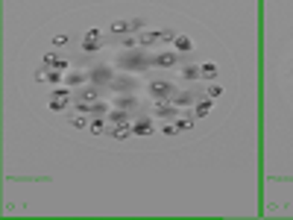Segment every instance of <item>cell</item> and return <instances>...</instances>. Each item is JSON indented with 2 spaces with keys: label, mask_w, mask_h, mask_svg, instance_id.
Masks as SVG:
<instances>
[{
  "label": "cell",
  "mask_w": 293,
  "mask_h": 220,
  "mask_svg": "<svg viewBox=\"0 0 293 220\" xmlns=\"http://www.w3.org/2000/svg\"><path fill=\"white\" fill-rule=\"evenodd\" d=\"M115 65L121 70H147V68H153V56L147 53V47H132V50L118 53Z\"/></svg>",
  "instance_id": "obj_1"
},
{
  "label": "cell",
  "mask_w": 293,
  "mask_h": 220,
  "mask_svg": "<svg viewBox=\"0 0 293 220\" xmlns=\"http://www.w3.org/2000/svg\"><path fill=\"white\" fill-rule=\"evenodd\" d=\"M138 85H141L138 77H132V74H118V77L112 80L109 88H112L115 94H135V91H138Z\"/></svg>",
  "instance_id": "obj_2"
},
{
  "label": "cell",
  "mask_w": 293,
  "mask_h": 220,
  "mask_svg": "<svg viewBox=\"0 0 293 220\" xmlns=\"http://www.w3.org/2000/svg\"><path fill=\"white\" fill-rule=\"evenodd\" d=\"M118 74H115V68L112 65H94V68H88V83L94 85H112V80H115Z\"/></svg>",
  "instance_id": "obj_3"
},
{
  "label": "cell",
  "mask_w": 293,
  "mask_h": 220,
  "mask_svg": "<svg viewBox=\"0 0 293 220\" xmlns=\"http://www.w3.org/2000/svg\"><path fill=\"white\" fill-rule=\"evenodd\" d=\"M147 91H150L153 100H170L173 94H176V85L170 80H153V83L147 85Z\"/></svg>",
  "instance_id": "obj_4"
},
{
  "label": "cell",
  "mask_w": 293,
  "mask_h": 220,
  "mask_svg": "<svg viewBox=\"0 0 293 220\" xmlns=\"http://www.w3.org/2000/svg\"><path fill=\"white\" fill-rule=\"evenodd\" d=\"M70 100H73V88H68V85H65V88H56L50 103H47V109H50V112H65L70 106Z\"/></svg>",
  "instance_id": "obj_5"
},
{
  "label": "cell",
  "mask_w": 293,
  "mask_h": 220,
  "mask_svg": "<svg viewBox=\"0 0 293 220\" xmlns=\"http://www.w3.org/2000/svg\"><path fill=\"white\" fill-rule=\"evenodd\" d=\"M182 115L179 112V106L173 100H155V106H153V118H161V120H176Z\"/></svg>",
  "instance_id": "obj_6"
},
{
  "label": "cell",
  "mask_w": 293,
  "mask_h": 220,
  "mask_svg": "<svg viewBox=\"0 0 293 220\" xmlns=\"http://www.w3.org/2000/svg\"><path fill=\"white\" fill-rule=\"evenodd\" d=\"M73 100H79V103H97V100H100V85L85 83V85H79V88H73Z\"/></svg>",
  "instance_id": "obj_7"
},
{
  "label": "cell",
  "mask_w": 293,
  "mask_h": 220,
  "mask_svg": "<svg viewBox=\"0 0 293 220\" xmlns=\"http://www.w3.org/2000/svg\"><path fill=\"white\" fill-rule=\"evenodd\" d=\"M200 97H206V91H176L170 100L179 106V109H193L197 103H200Z\"/></svg>",
  "instance_id": "obj_8"
},
{
  "label": "cell",
  "mask_w": 293,
  "mask_h": 220,
  "mask_svg": "<svg viewBox=\"0 0 293 220\" xmlns=\"http://www.w3.org/2000/svg\"><path fill=\"white\" fill-rule=\"evenodd\" d=\"M97 50H103V33L97 27H91L82 38V53H97Z\"/></svg>",
  "instance_id": "obj_9"
},
{
  "label": "cell",
  "mask_w": 293,
  "mask_h": 220,
  "mask_svg": "<svg viewBox=\"0 0 293 220\" xmlns=\"http://www.w3.org/2000/svg\"><path fill=\"white\" fill-rule=\"evenodd\" d=\"M173 65H179V53L176 50H158L153 53V68H173Z\"/></svg>",
  "instance_id": "obj_10"
},
{
  "label": "cell",
  "mask_w": 293,
  "mask_h": 220,
  "mask_svg": "<svg viewBox=\"0 0 293 220\" xmlns=\"http://www.w3.org/2000/svg\"><path fill=\"white\" fill-rule=\"evenodd\" d=\"M109 33L115 35V38H123V35H135V21L129 18V21H112L109 24Z\"/></svg>",
  "instance_id": "obj_11"
},
{
  "label": "cell",
  "mask_w": 293,
  "mask_h": 220,
  "mask_svg": "<svg viewBox=\"0 0 293 220\" xmlns=\"http://www.w3.org/2000/svg\"><path fill=\"white\" fill-rule=\"evenodd\" d=\"M132 132H135L138 138L153 135V132H155V123H153V118H147V115H141V118H135V120H132Z\"/></svg>",
  "instance_id": "obj_12"
},
{
  "label": "cell",
  "mask_w": 293,
  "mask_h": 220,
  "mask_svg": "<svg viewBox=\"0 0 293 220\" xmlns=\"http://www.w3.org/2000/svg\"><path fill=\"white\" fill-rule=\"evenodd\" d=\"M112 106H115V109L132 112V109L138 106V97H135V94H115V97H112Z\"/></svg>",
  "instance_id": "obj_13"
},
{
  "label": "cell",
  "mask_w": 293,
  "mask_h": 220,
  "mask_svg": "<svg viewBox=\"0 0 293 220\" xmlns=\"http://www.w3.org/2000/svg\"><path fill=\"white\" fill-rule=\"evenodd\" d=\"M129 135H135V132H132V123H115V126L109 129V138H112V141H126Z\"/></svg>",
  "instance_id": "obj_14"
},
{
  "label": "cell",
  "mask_w": 293,
  "mask_h": 220,
  "mask_svg": "<svg viewBox=\"0 0 293 220\" xmlns=\"http://www.w3.org/2000/svg\"><path fill=\"white\" fill-rule=\"evenodd\" d=\"M88 83V70H68L65 74V85L68 88H79V85Z\"/></svg>",
  "instance_id": "obj_15"
},
{
  "label": "cell",
  "mask_w": 293,
  "mask_h": 220,
  "mask_svg": "<svg viewBox=\"0 0 293 220\" xmlns=\"http://www.w3.org/2000/svg\"><path fill=\"white\" fill-rule=\"evenodd\" d=\"M106 120H109V123L115 126V123H132L135 118H132V115H129L126 109H115V106H112V112L106 115Z\"/></svg>",
  "instance_id": "obj_16"
},
{
  "label": "cell",
  "mask_w": 293,
  "mask_h": 220,
  "mask_svg": "<svg viewBox=\"0 0 293 220\" xmlns=\"http://www.w3.org/2000/svg\"><path fill=\"white\" fill-rule=\"evenodd\" d=\"M158 41H161V30H144V33H138L141 47H153V44H158Z\"/></svg>",
  "instance_id": "obj_17"
},
{
  "label": "cell",
  "mask_w": 293,
  "mask_h": 220,
  "mask_svg": "<svg viewBox=\"0 0 293 220\" xmlns=\"http://www.w3.org/2000/svg\"><path fill=\"white\" fill-rule=\"evenodd\" d=\"M193 123H197V115L188 109V112H182V115L176 118V129H179V132H188V129H193Z\"/></svg>",
  "instance_id": "obj_18"
},
{
  "label": "cell",
  "mask_w": 293,
  "mask_h": 220,
  "mask_svg": "<svg viewBox=\"0 0 293 220\" xmlns=\"http://www.w3.org/2000/svg\"><path fill=\"white\" fill-rule=\"evenodd\" d=\"M179 77H182L185 83H193V80H203V68H200V65H182V70H179Z\"/></svg>",
  "instance_id": "obj_19"
},
{
  "label": "cell",
  "mask_w": 293,
  "mask_h": 220,
  "mask_svg": "<svg viewBox=\"0 0 293 220\" xmlns=\"http://www.w3.org/2000/svg\"><path fill=\"white\" fill-rule=\"evenodd\" d=\"M211 109H214V100H211V97H200V103L193 106V115H197V118H208Z\"/></svg>",
  "instance_id": "obj_20"
},
{
  "label": "cell",
  "mask_w": 293,
  "mask_h": 220,
  "mask_svg": "<svg viewBox=\"0 0 293 220\" xmlns=\"http://www.w3.org/2000/svg\"><path fill=\"white\" fill-rule=\"evenodd\" d=\"M173 50H176V53H190V50H193V41H190V35H176V41H173Z\"/></svg>",
  "instance_id": "obj_21"
},
{
  "label": "cell",
  "mask_w": 293,
  "mask_h": 220,
  "mask_svg": "<svg viewBox=\"0 0 293 220\" xmlns=\"http://www.w3.org/2000/svg\"><path fill=\"white\" fill-rule=\"evenodd\" d=\"M112 112V103H103V100H97L94 106H91V118H106Z\"/></svg>",
  "instance_id": "obj_22"
},
{
  "label": "cell",
  "mask_w": 293,
  "mask_h": 220,
  "mask_svg": "<svg viewBox=\"0 0 293 220\" xmlns=\"http://www.w3.org/2000/svg\"><path fill=\"white\" fill-rule=\"evenodd\" d=\"M200 68H203V80H208V83H214L217 74H220V68H217L214 62H206V65H200Z\"/></svg>",
  "instance_id": "obj_23"
},
{
  "label": "cell",
  "mask_w": 293,
  "mask_h": 220,
  "mask_svg": "<svg viewBox=\"0 0 293 220\" xmlns=\"http://www.w3.org/2000/svg\"><path fill=\"white\" fill-rule=\"evenodd\" d=\"M88 132H91V135H103V132H106V118H91Z\"/></svg>",
  "instance_id": "obj_24"
},
{
  "label": "cell",
  "mask_w": 293,
  "mask_h": 220,
  "mask_svg": "<svg viewBox=\"0 0 293 220\" xmlns=\"http://www.w3.org/2000/svg\"><path fill=\"white\" fill-rule=\"evenodd\" d=\"M88 123H91V120H88V115H79V112L70 118V126H73V129H88Z\"/></svg>",
  "instance_id": "obj_25"
},
{
  "label": "cell",
  "mask_w": 293,
  "mask_h": 220,
  "mask_svg": "<svg viewBox=\"0 0 293 220\" xmlns=\"http://www.w3.org/2000/svg\"><path fill=\"white\" fill-rule=\"evenodd\" d=\"M47 83L50 85H59V83H65V74H62V70H56V68H47Z\"/></svg>",
  "instance_id": "obj_26"
},
{
  "label": "cell",
  "mask_w": 293,
  "mask_h": 220,
  "mask_svg": "<svg viewBox=\"0 0 293 220\" xmlns=\"http://www.w3.org/2000/svg\"><path fill=\"white\" fill-rule=\"evenodd\" d=\"M121 47H123V50H132V47H141V44H138V35H123V38H121Z\"/></svg>",
  "instance_id": "obj_27"
},
{
  "label": "cell",
  "mask_w": 293,
  "mask_h": 220,
  "mask_svg": "<svg viewBox=\"0 0 293 220\" xmlns=\"http://www.w3.org/2000/svg\"><path fill=\"white\" fill-rule=\"evenodd\" d=\"M56 62H59V56H56L53 50H47V53H44V59H41V65H44V68H56Z\"/></svg>",
  "instance_id": "obj_28"
},
{
  "label": "cell",
  "mask_w": 293,
  "mask_h": 220,
  "mask_svg": "<svg viewBox=\"0 0 293 220\" xmlns=\"http://www.w3.org/2000/svg\"><path fill=\"white\" fill-rule=\"evenodd\" d=\"M206 97H211V100H217V97H223V88L214 83V85H208L206 88Z\"/></svg>",
  "instance_id": "obj_29"
},
{
  "label": "cell",
  "mask_w": 293,
  "mask_h": 220,
  "mask_svg": "<svg viewBox=\"0 0 293 220\" xmlns=\"http://www.w3.org/2000/svg\"><path fill=\"white\" fill-rule=\"evenodd\" d=\"M176 35H179V33H173V30H161V44H173V41H176Z\"/></svg>",
  "instance_id": "obj_30"
},
{
  "label": "cell",
  "mask_w": 293,
  "mask_h": 220,
  "mask_svg": "<svg viewBox=\"0 0 293 220\" xmlns=\"http://www.w3.org/2000/svg\"><path fill=\"white\" fill-rule=\"evenodd\" d=\"M35 83H47V68L41 65V70H35Z\"/></svg>",
  "instance_id": "obj_31"
},
{
  "label": "cell",
  "mask_w": 293,
  "mask_h": 220,
  "mask_svg": "<svg viewBox=\"0 0 293 220\" xmlns=\"http://www.w3.org/2000/svg\"><path fill=\"white\" fill-rule=\"evenodd\" d=\"M50 44H53V47H62V44H68V35H56Z\"/></svg>",
  "instance_id": "obj_32"
},
{
  "label": "cell",
  "mask_w": 293,
  "mask_h": 220,
  "mask_svg": "<svg viewBox=\"0 0 293 220\" xmlns=\"http://www.w3.org/2000/svg\"><path fill=\"white\" fill-rule=\"evenodd\" d=\"M68 68H70V65L65 62V59H59V62H56V70H62V74H68Z\"/></svg>",
  "instance_id": "obj_33"
}]
</instances>
